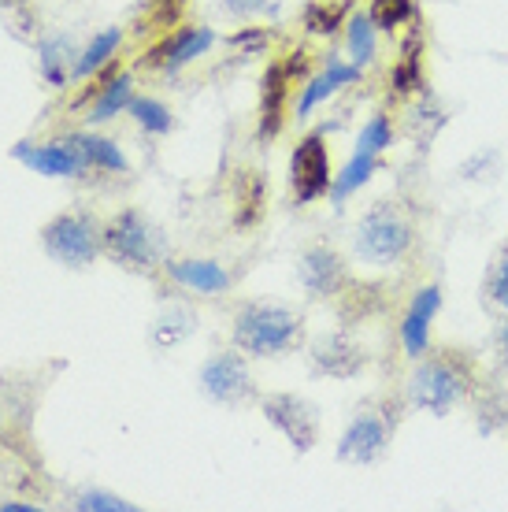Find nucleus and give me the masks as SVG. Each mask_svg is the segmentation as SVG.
<instances>
[{"label": "nucleus", "instance_id": "7c9ffc66", "mask_svg": "<svg viewBox=\"0 0 508 512\" xmlns=\"http://www.w3.org/2000/svg\"><path fill=\"white\" fill-rule=\"evenodd\" d=\"M394 123H390V116L386 112H375V116L360 127V134H356V153H371V156H382L390 153V145H394Z\"/></svg>", "mask_w": 508, "mask_h": 512}, {"label": "nucleus", "instance_id": "aec40b11", "mask_svg": "<svg viewBox=\"0 0 508 512\" xmlns=\"http://www.w3.org/2000/svg\"><path fill=\"white\" fill-rule=\"evenodd\" d=\"M67 141L75 145L78 156H82L93 171H108V175H127L130 171V160L123 156V149H119L112 138H101V134H93V130H75V134H67Z\"/></svg>", "mask_w": 508, "mask_h": 512}, {"label": "nucleus", "instance_id": "a211bd4d", "mask_svg": "<svg viewBox=\"0 0 508 512\" xmlns=\"http://www.w3.org/2000/svg\"><path fill=\"white\" fill-rule=\"evenodd\" d=\"M97 93H93V104H89L86 119L89 123H108V119L123 116L130 108V101H134V75L130 71H115V64L101 67L97 71Z\"/></svg>", "mask_w": 508, "mask_h": 512}, {"label": "nucleus", "instance_id": "f8f14e48", "mask_svg": "<svg viewBox=\"0 0 508 512\" xmlns=\"http://www.w3.org/2000/svg\"><path fill=\"white\" fill-rule=\"evenodd\" d=\"M216 45V30L212 26H175L171 34L156 41L153 49L141 56L145 67H160V71H178V67L193 64L197 56Z\"/></svg>", "mask_w": 508, "mask_h": 512}, {"label": "nucleus", "instance_id": "4be33fe9", "mask_svg": "<svg viewBox=\"0 0 508 512\" xmlns=\"http://www.w3.org/2000/svg\"><path fill=\"white\" fill-rule=\"evenodd\" d=\"M379 171H382V156L353 153V156H349V164H345L342 171L334 175L331 193H327V197H331L334 205H345V201H349V197H353L360 186H368V182L375 179Z\"/></svg>", "mask_w": 508, "mask_h": 512}, {"label": "nucleus", "instance_id": "473e14b6", "mask_svg": "<svg viewBox=\"0 0 508 512\" xmlns=\"http://www.w3.org/2000/svg\"><path fill=\"white\" fill-rule=\"evenodd\" d=\"M75 509L78 512H134L138 505L127 498H119V494H108V490H82L75 498Z\"/></svg>", "mask_w": 508, "mask_h": 512}, {"label": "nucleus", "instance_id": "72a5a7b5", "mask_svg": "<svg viewBox=\"0 0 508 512\" xmlns=\"http://www.w3.org/2000/svg\"><path fill=\"white\" fill-rule=\"evenodd\" d=\"M490 346H494V360L501 372H508V312H497L494 334H490Z\"/></svg>", "mask_w": 508, "mask_h": 512}, {"label": "nucleus", "instance_id": "2eb2a0df", "mask_svg": "<svg viewBox=\"0 0 508 512\" xmlns=\"http://www.w3.org/2000/svg\"><path fill=\"white\" fill-rule=\"evenodd\" d=\"M290 93H293V75L286 71V64H271L260 78V123L256 134L260 141L279 138L286 127V112H290Z\"/></svg>", "mask_w": 508, "mask_h": 512}, {"label": "nucleus", "instance_id": "ddd939ff", "mask_svg": "<svg viewBox=\"0 0 508 512\" xmlns=\"http://www.w3.org/2000/svg\"><path fill=\"white\" fill-rule=\"evenodd\" d=\"M12 156L26 167V171L45 175V179H82V175L89 171V164L78 156V149L67 138L45 141V145L19 141V145L12 149Z\"/></svg>", "mask_w": 508, "mask_h": 512}, {"label": "nucleus", "instance_id": "bb28decb", "mask_svg": "<svg viewBox=\"0 0 508 512\" xmlns=\"http://www.w3.org/2000/svg\"><path fill=\"white\" fill-rule=\"evenodd\" d=\"M119 45H123V26H108V30H101L86 49L78 52L75 78H93L101 67H108L115 60V52H119Z\"/></svg>", "mask_w": 508, "mask_h": 512}, {"label": "nucleus", "instance_id": "423d86ee", "mask_svg": "<svg viewBox=\"0 0 508 512\" xmlns=\"http://www.w3.org/2000/svg\"><path fill=\"white\" fill-rule=\"evenodd\" d=\"M41 245L64 268H89L104 253V227L89 212H60L41 227Z\"/></svg>", "mask_w": 508, "mask_h": 512}, {"label": "nucleus", "instance_id": "cd10ccee", "mask_svg": "<svg viewBox=\"0 0 508 512\" xmlns=\"http://www.w3.org/2000/svg\"><path fill=\"white\" fill-rule=\"evenodd\" d=\"M186 8H190V0H149L138 15V30L141 34H153V38H164L175 26H182Z\"/></svg>", "mask_w": 508, "mask_h": 512}, {"label": "nucleus", "instance_id": "20e7f679", "mask_svg": "<svg viewBox=\"0 0 508 512\" xmlns=\"http://www.w3.org/2000/svg\"><path fill=\"white\" fill-rule=\"evenodd\" d=\"M104 253L112 256L119 268L156 271L167 264V238L145 212L123 208L104 223Z\"/></svg>", "mask_w": 508, "mask_h": 512}, {"label": "nucleus", "instance_id": "c756f323", "mask_svg": "<svg viewBox=\"0 0 508 512\" xmlns=\"http://www.w3.org/2000/svg\"><path fill=\"white\" fill-rule=\"evenodd\" d=\"M127 116L134 119L141 130H149V134H171V127H175L171 108H167L164 101H156V97H134L127 108Z\"/></svg>", "mask_w": 508, "mask_h": 512}, {"label": "nucleus", "instance_id": "39448f33", "mask_svg": "<svg viewBox=\"0 0 508 512\" xmlns=\"http://www.w3.org/2000/svg\"><path fill=\"white\" fill-rule=\"evenodd\" d=\"M397 423H401V412H397V401H364L360 409L349 416L342 438H338V461L356 464V468H368V464H379L390 446H394Z\"/></svg>", "mask_w": 508, "mask_h": 512}, {"label": "nucleus", "instance_id": "412c9836", "mask_svg": "<svg viewBox=\"0 0 508 512\" xmlns=\"http://www.w3.org/2000/svg\"><path fill=\"white\" fill-rule=\"evenodd\" d=\"M390 90L397 97H412V93L423 90V38L420 30H412L408 41L401 45V56H397L394 71H390Z\"/></svg>", "mask_w": 508, "mask_h": 512}, {"label": "nucleus", "instance_id": "393cba45", "mask_svg": "<svg viewBox=\"0 0 508 512\" xmlns=\"http://www.w3.org/2000/svg\"><path fill=\"white\" fill-rule=\"evenodd\" d=\"M349 0H308L301 19H305V30L316 34V38H334L345 23H349Z\"/></svg>", "mask_w": 508, "mask_h": 512}, {"label": "nucleus", "instance_id": "c9c22d12", "mask_svg": "<svg viewBox=\"0 0 508 512\" xmlns=\"http://www.w3.org/2000/svg\"><path fill=\"white\" fill-rule=\"evenodd\" d=\"M264 41H267L264 30H253V26H242V30H238V34L230 38V45H234V49H242V52H256V49H260V45H264Z\"/></svg>", "mask_w": 508, "mask_h": 512}, {"label": "nucleus", "instance_id": "6e6552de", "mask_svg": "<svg viewBox=\"0 0 508 512\" xmlns=\"http://www.w3.org/2000/svg\"><path fill=\"white\" fill-rule=\"evenodd\" d=\"M331 153L323 134H305L290 156V190L293 205H316L331 193Z\"/></svg>", "mask_w": 508, "mask_h": 512}, {"label": "nucleus", "instance_id": "7ed1b4c3", "mask_svg": "<svg viewBox=\"0 0 508 512\" xmlns=\"http://www.w3.org/2000/svg\"><path fill=\"white\" fill-rule=\"evenodd\" d=\"M416 219L397 201H371L353 227V253L371 268H397L416 249Z\"/></svg>", "mask_w": 508, "mask_h": 512}, {"label": "nucleus", "instance_id": "4468645a", "mask_svg": "<svg viewBox=\"0 0 508 512\" xmlns=\"http://www.w3.org/2000/svg\"><path fill=\"white\" fill-rule=\"evenodd\" d=\"M442 312V286H420L401 316V349L408 360H420L431 349V323Z\"/></svg>", "mask_w": 508, "mask_h": 512}, {"label": "nucleus", "instance_id": "0eeeda50", "mask_svg": "<svg viewBox=\"0 0 508 512\" xmlns=\"http://www.w3.org/2000/svg\"><path fill=\"white\" fill-rule=\"evenodd\" d=\"M197 383H201V394L208 397V401L223 405V409H238V405H249L256 397L253 372H249L245 353L238 346L223 349V353L204 360Z\"/></svg>", "mask_w": 508, "mask_h": 512}, {"label": "nucleus", "instance_id": "f03ea898", "mask_svg": "<svg viewBox=\"0 0 508 512\" xmlns=\"http://www.w3.org/2000/svg\"><path fill=\"white\" fill-rule=\"evenodd\" d=\"M230 338L245 357H282L305 342V316L275 301H245L234 312Z\"/></svg>", "mask_w": 508, "mask_h": 512}, {"label": "nucleus", "instance_id": "6ab92c4d", "mask_svg": "<svg viewBox=\"0 0 508 512\" xmlns=\"http://www.w3.org/2000/svg\"><path fill=\"white\" fill-rule=\"evenodd\" d=\"M78 49L71 34H49L38 41V71L49 86H67L75 78Z\"/></svg>", "mask_w": 508, "mask_h": 512}, {"label": "nucleus", "instance_id": "c85d7f7f", "mask_svg": "<svg viewBox=\"0 0 508 512\" xmlns=\"http://www.w3.org/2000/svg\"><path fill=\"white\" fill-rule=\"evenodd\" d=\"M483 301L494 312H508V238L494 249L483 275Z\"/></svg>", "mask_w": 508, "mask_h": 512}, {"label": "nucleus", "instance_id": "9d476101", "mask_svg": "<svg viewBox=\"0 0 508 512\" xmlns=\"http://www.w3.org/2000/svg\"><path fill=\"white\" fill-rule=\"evenodd\" d=\"M308 357H312V372L338 379V383H349V379L364 375V368H368V349L360 346L349 331L319 334L312 349H308Z\"/></svg>", "mask_w": 508, "mask_h": 512}, {"label": "nucleus", "instance_id": "9b49d317", "mask_svg": "<svg viewBox=\"0 0 508 512\" xmlns=\"http://www.w3.org/2000/svg\"><path fill=\"white\" fill-rule=\"evenodd\" d=\"M297 279L312 301H338L345 286L353 282L342 253H334L331 245H308L297 260Z\"/></svg>", "mask_w": 508, "mask_h": 512}, {"label": "nucleus", "instance_id": "f3484780", "mask_svg": "<svg viewBox=\"0 0 508 512\" xmlns=\"http://www.w3.org/2000/svg\"><path fill=\"white\" fill-rule=\"evenodd\" d=\"M356 78H360V67H356V64H345V60H327V64H323V71H316V75L305 78L301 97H297V104H293L297 119H308L319 104L331 101L334 93H342L345 86H353Z\"/></svg>", "mask_w": 508, "mask_h": 512}, {"label": "nucleus", "instance_id": "1a4fd4ad", "mask_svg": "<svg viewBox=\"0 0 508 512\" xmlns=\"http://www.w3.org/2000/svg\"><path fill=\"white\" fill-rule=\"evenodd\" d=\"M260 412L264 420L290 442L297 453L316 449L319 442V412L316 405L301 394H267L260 397Z\"/></svg>", "mask_w": 508, "mask_h": 512}, {"label": "nucleus", "instance_id": "a878e982", "mask_svg": "<svg viewBox=\"0 0 508 512\" xmlns=\"http://www.w3.org/2000/svg\"><path fill=\"white\" fill-rule=\"evenodd\" d=\"M193 327H197V316H193L190 308H182V305H175V308H167V312H160L153 320V331H149V342H153L156 349H175V346H182L186 338L193 334Z\"/></svg>", "mask_w": 508, "mask_h": 512}, {"label": "nucleus", "instance_id": "f704fd0d", "mask_svg": "<svg viewBox=\"0 0 508 512\" xmlns=\"http://www.w3.org/2000/svg\"><path fill=\"white\" fill-rule=\"evenodd\" d=\"M271 4V0H223V8H227V15H234V19H253V15H260Z\"/></svg>", "mask_w": 508, "mask_h": 512}, {"label": "nucleus", "instance_id": "dca6fc26", "mask_svg": "<svg viewBox=\"0 0 508 512\" xmlns=\"http://www.w3.org/2000/svg\"><path fill=\"white\" fill-rule=\"evenodd\" d=\"M167 275L182 286V290H190V294H201V297H223L234 286L230 279V271L219 264V260H204V256H186V260H167L164 264Z\"/></svg>", "mask_w": 508, "mask_h": 512}, {"label": "nucleus", "instance_id": "2f4dec72", "mask_svg": "<svg viewBox=\"0 0 508 512\" xmlns=\"http://www.w3.org/2000/svg\"><path fill=\"white\" fill-rule=\"evenodd\" d=\"M368 15L382 34H394L416 19V0H371Z\"/></svg>", "mask_w": 508, "mask_h": 512}, {"label": "nucleus", "instance_id": "f257e3e1", "mask_svg": "<svg viewBox=\"0 0 508 512\" xmlns=\"http://www.w3.org/2000/svg\"><path fill=\"white\" fill-rule=\"evenodd\" d=\"M475 390H479L475 360L464 349L431 346L420 360H412V372L405 379V405L431 416H449Z\"/></svg>", "mask_w": 508, "mask_h": 512}, {"label": "nucleus", "instance_id": "5701e85b", "mask_svg": "<svg viewBox=\"0 0 508 512\" xmlns=\"http://www.w3.org/2000/svg\"><path fill=\"white\" fill-rule=\"evenodd\" d=\"M345 45H349V64L360 71L379 60V26L371 23L368 12H353L345 23Z\"/></svg>", "mask_w": 508, "mask_h": 512}, {"label": "nucleus", "instance_id": "e433bc0d", "mask_svg": "<svg viewBox=\"0 0 508 512\" xmlns=\"http://www.w3.org/2000/svg\"><path fill=\"white\" fill-rule=\"evenodd\" d=\"M0 512H38V505H23V501H4Z\"/></svg>", "mask_w": 508, "mask_h": 512}, {"label": "nucleus", "instance_id": "b1692460", "mask_svg": "<svg viewBox=\"0 0 508 512\" xmlns=\"http://www.w3.org/2000/svg\"><path fill=\"white\" fill-rule=\"evenodd\" d=\"M264 201V175L260 171H238V182H234V223L238 227H253L256 219L264 216Z\"/></svg>", "mask_w": 508, "mask_h": 512}]
</instances>
